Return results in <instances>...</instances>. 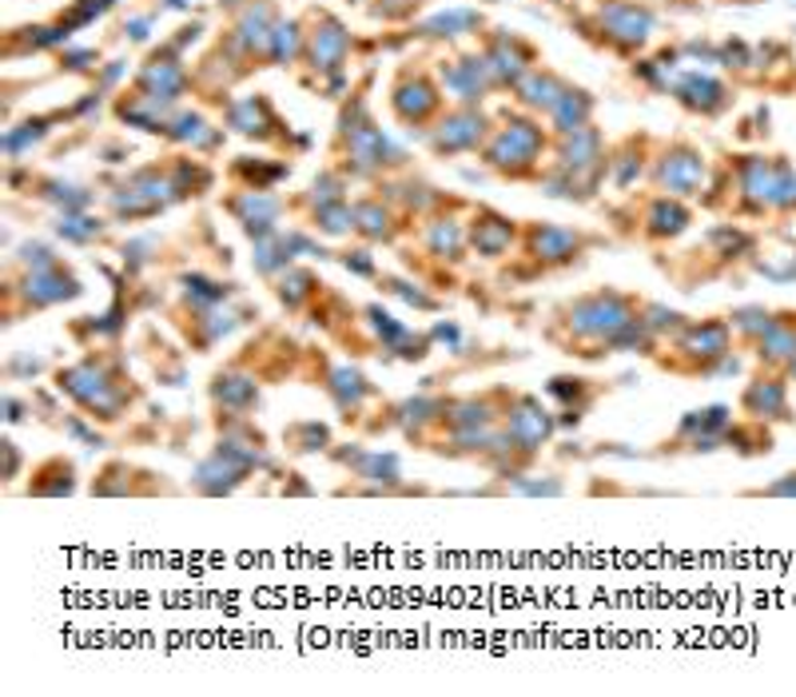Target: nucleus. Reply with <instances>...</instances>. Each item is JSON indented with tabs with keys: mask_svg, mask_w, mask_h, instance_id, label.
Wrapping results in <instances>:
<instances>
[{
	"mask_svg": "<svg viewBox=\"0 0 796 697\" xmlns=\"http://www.w3.org/2000/svg\"><path fill=\"white\" fill-rule=\"evenodd\" d=\"M637 315H641L637 295L617 288H593L558 303L550 327H546V339L566 347V355H577V359H605L617 331Z\"/></svg>",
	"mask_w": 796,
	"mask_h": 697,
	"instance_id": "nucleus-1",
	"label": "nucleus"
},
{
	"mask_svg": "<svg viewBox=\"0 0 796 697\" xmlns=\"http://www.w3.org/2000/svg\"><path fill=\"white\" fill-rule=\"evenodd\" d=\"M57 387L60 395L72 399V407L81 411L84 418L105 423V427L120 423L132 411V403H136V387L124 375V367L105 359V355H88V359L72 363V367H60Z\"/></svg>",
	"mask_w": 796,
	"mask_h": 697,
	"instance_id": "nucleus-2",
	"label": "nucleus"
},
{
	"mask_svg": "<svg viewBox=\"0 0 796 697\" xmlns=\"http://www.w3.org/2000/svg\"><path fill=\"white\" fill-rule=\"evenodd\" d=\"M673 359H658L665 371L682 375H717L721 363L733 355V327L728 319H689V323L670 339Z\"/></svg>",
	"mask_w": 796,
	"mask_h": 697,
	"instance_id": "nucleus-3",
	"label": "nucleus"
},
{
	"mask_svg": "<svg viewBox=\"0 0 796 697\" xmlns=\"http://www.w3.org/2000/svg\"><path fill=\"white\" fill-rule=\"evenodd\" d=\"M84 295V283L72 276L69 264H52V268H33L24 271L21 288H4V303H9V323H16V315L24 311H48L57 303H72Z\"/></svg>",
	"mask_w": 796,
	"mask_h": 697,
	"instance_id": "nucleus-4",
	"label": "nucleus"
},
{
	"mask_svg": "<svg viewBox=\"0 0 796 697\" xmlns=\"http://www.w3.org/2000/svg\"><path fill=\"white\" fill-rule=\"evenodd\" d=\"M788 375L781 367H757L745 391H740L737 407L752 423H793V403H788Z\"/></svg>",
	"mask_w": 796,
	"mask_h": 697,
	"instance_id": "nucleus-5",
	"label": "nucleus"
},
{
	"mask_svg": "<svg viewBox=\"0 0 796 697\" xmlns=\"http://www.w3.org/2000/svg\"><path fill=\"white\" fill-rule=\"evenodd\" d=\"M538 151H542V129H534L526 120H514L510 129H502L486 144V163H494L498 172L506 175H522L538 160Z\"/></svg>",
	"mask_w": 796,
	"mask_h": 697,
	"instance_id": "nucleus-6",
	"label": "nucleus"
},
{
	"mask_svg": "<svg viewBox=\"0 0 796 697\" xmlns=\"http://www.w3.org/2000/svg\"><path fill=\"white\" fill-rule=\"evenodd\" d=\"M733 423V407H725V403H709V407L701 411H689V415L677 423V435H673V442H665V447H673V451H689V454H709L721 447V435H725V427Z\"/></svg>",
	"mask_w": 796,
	"mask_h": 697,
	"instance_id": "nucleus-7",
	"label": "nucleus"
},
{
	"mask_svg": "<svg viewBox=\"0 0 796 697\" xmlns=\"http://www.w3.org/2000/svg\"><path fill=\"white\" fill-rule=\"evenodd\" d=\"M339 466L351 470V478H363L370 482V490H391L403 487V466H399V454L391 451H367V447H351V451H331Z\"/></svg>",
	"mask_w": 796,
	"mask_h": 697,
	"instance_id": "nucleus-8",
	"label": "nucleus"
},
{
	"mask_svg": "<svg viewBox=\"0 0 796 697\" xmlns=\"http://www.w3.org/2000/svg\"><path fill=\"white\" fill-rule=\"evenodd\" d=\"M208 395L216 415H252L259 407V379L240 371V367H223L211 375Z\"/></svg>",
	"mask_w": 796,
	"mask_h": 697,
	"instance_id": "nucleus-9",
	"label": "nucleus"
},
{
	"mask_svg": "<svg viewBox=\"0 0 796 697\" xmlns=\"http://www.w3.org/2000/svg\"><path fill=\"white\" fill-rule=\"evenodd\" d=\"M526 256H534L546 268H570L581 256V235L554 228V223H534L526 232Z\"/></svg>",
	"mask_w": 796,
	"mask_h": 697,
	"instance_id": "nucleus-10",
	"label": "nucleus"
},
{
	"mask_svg": "<svg viewBox=\"0 0 796 697\" xmlns=\"http://www.w3.org/2000/svg\"><path fill=\"white\" fill-rule=\"evenodd\" d=\"M749 351L752 359H757V367H781L785 371L788 363L796 359V311L781 307L773 315V323L764 327V335Z\"/></svg>",
	"mask_w": 796,
	"mask_h": 697,
	"instance_id": "nucleus-11",
	"label": "nucleus"
},
{
	"mask_svg": "<svg viewBox=\"0 0 796 697\" xmlns=\"http://www.w3.org/2000/svg\"><path fill=\"white\" fill-rule=\"evenodd\" d=\"M76 487H81L76 463L69 454H48V458H40L33 466L24 494H33V499H69V494H76Z\"/></svg>",
	"mask_w": 796,
	"mask_h": 697,
	"instance_id": "nucleus-12",
	"label": "nucleus"
},
{
	"mask_svg": "<svg viewBox=\"0 0 796 697\" xmlns=\"http://www.w3.org/2000/svg\"><path fill=\"white\" fill-rule=\"evenodd\" d=\"M705 180V160L693 148H673L658 168V184L670 196H693Z\"/></svg>",
	"mask_w": 796,
	"mask_h": 697,
	"instance_id": "nucleus-13",
	"label": "nucleus"
},
{
	"mask_svg": "<svg viewBox=\"0 0 796 697\" xmlns=\"http://www.w3.org/2000/svg\"><path fill=\"white\" fill-rule=\"evenodd\" d=\"M323 387H327V395H331V403H335L343 418H358L363 399L375 395L370 379L363 371H355V367H331V371L323 375Z\"/></svg>",
	"mask_w": 796,
	"mask_h": 697,
	"instance_id": "nucleus-14",
	"label": "nucleus"
},
{
	"mask_svg": "<svg viewBox=\"0 0 796 697\" xmlns=\"http://www.w3.org/2000/svg\"><path fill=\"white\" fill-rule=\"evenodd\" d=\"M466 240L482 259H502L514 244V223L506 216H498V211H478Z\"/></svg>",
	"mask_w": 796,
	"mask_h": 697,
	"instance_id": "nucleus-15",
	"label": "nucleus"
},
{
	"mask_svg": "<svg viewBox=\"0 0 796 697\" xmlns=\"http://www.w3.org/2000/svg\"><path fill=\"white\" fill-rule=\"evenodd\" d=\"M271 283H275V288H271V291H275V299L283 303V311H291V315L307 311V307H311V303L323 295V283H319V276H315L311 268H295V264H291V268L283 271L279 279H271Z\"/></svg>",
	"mask_w": 796,
	"mask_h": 697,
	"instance_id": "nucleus-16",
	"label": "nucleus"
},
{
	"mask_svg": "<svg viewBox=\"0 0 796 697\" xmlns=\"http://www.w3.org/2000/svg\"><path fill=\"white\" fill-rule=\"evenodd\" d=\"M601 24L622 45H646V36L653 33V12L637 9V4H610L601 12Z\"/></svg>",
	"mask_w": 796,
	"mask_h": 697,
	"instance_id": "nucleus-17",
	"label": "nucleus"
},
{
	"mask_svg": "<svg viewBox=\"0 0 796 697\" xmlns=\"http://www.w3.org/2000/svg\"><path fill=\"white\" fill-rule=\"evenodd\" d=\"M693 211L685 208L677 196H661L649 204V216H646V235L649 240H677V235L689 228Z\"/></svg>",
	"mask_w": 796,
	"mask_h": 697,
	"instance_id": "nucleus-18",
	"label": "nucleus"
},
{
	"mask_svg": "<svg viewBox=\"0 0 796 697\" xmlns=\"http://www.w3.org/2000/svg\"><path fill=\"white\" fill-rule=\"evenodd\" d=\"M346 45H351V40H346V28L339 21H331V16H323V28L307 33V52H311L315 69H323V72L343 64Z\"/></svg>",
	"mask_w": 796,
	"mask_h": 697,
	"instance_id": "nucleus-19",
	"label": "nucleus"
},
{
	"mask_svg": "<svg viewBox=\"0 0 796 697\" xmlns=\"http://www.w3.org/2000/svg\"><path fill=\"white\" fill-rule=\"evenodd\" d=\"M482 117L478 112H454L451 120H442V132L434 136V148L439 151H466V148H478V139H482Z\"/></svg>",
	"mask_w": 796,
	"mask_h": 697,
	"instance_id": "nucleus-20",
	"label": "nucleus"
},
{
	"mask_svg": "<svg viewBox=\"0 0 796 697\" xmlns=\"http://www.w3.org/2000/svg\"><path fill=\"white\" fill-rule=\"evenodd\" d=\"M721 447L745 454V458H752V454H769L773 451V430H769V423H752V418H745V423H728L725 435H721Z\"/></svg>",
	"mask_w": 796,
	"mask_h": 697,
	"instance_id": "nucleus-21",
	"label": "nucleus"
},
{
	"mask_svg": "<svg viewBox=\"0 0 796 697\" xmlns=\"http://www.w3.org/2000/svg\"><path fill=\"white\" fill-rule=\"evenodd\" d=\"M394 112H399V120H406V124H418V120H427L434 108H439V93L430 88L427 81H415V84H399L394 88Z\"/></svg>",
	"mask_w": 796,
	"mask_h": 697,
	"instance_id": "nucleus-22",
	"label": "nucleus"
},
{
	"mask_svg": "<svg viewBox=\"0 0 796 697\" xmlns=\"http://www.w3.org/2000/svg\"><path fill=\"white\" fill-rule=\"evenodd\" d=\"M283 447L291 454H319L331 447V427L319 423V418H299V423H291L283 430Z\"/></svg>",
	"mask_w": 796,
	"mask_h": 697,
	"instance_id": "nucleus-23",
	"label": "nucleus"
},
{
	"mask_svg": "<svg viewBox=\"0 0 796 697\" xmlns=\"http://www.w3.org/2000/svg\"><path fill=\"white\" fill-rule=\"evenodd\" d=\"M677 100H682L685 108H697V112H721L725 108V88L717 81H709V76H685L682 84H677Z\"/></svg>",
	"mask_w": 796,
	"mask_h": 697,
	"instance_id": "nucleus-24",
	"label": "nucleus"
},
{
	"mask_svg": "<svg viewBox=\"0 0 796 697\" xmlns=\"http://www.w3.org/2000/svg\"><path fill=\"white\" fill-rule=\"evenodd\" d=\"M514 88H518L522 105L546 108V112H550V108L558 105V96L566 93V84L558 81V76H550V72H538V69L526 72V76H522V81L514 84Z\"/></svg>",
	"mask_w": 796,
	"mask_h": 697,
	"instance_id": "nucleus-25",
	"label": "nucleus"
},
{
	"mask_svg": "<svg viewBox=\"0 0 796 697\" xmlns=\"http://www.w3.org/2000/svg\"><path fill=\"white\" fill-rule=\"evenodd\" d=\"M355 232L367 240V244H391L394 240V220L391 211L375 204V199H363L355 204Z\"/></svg>",
	"mask_w": 796,
	"mask_h": 697,
	"instance_id": "nucleus-26",
	"label": "nucleus"
},
{
	"mask_svg": "<svg viewBox=\"0 0 796 697\" xmlns=\"http://www.w3.org/2000/svg\"><path fill=\"white\" fill-rule=\"evenodd\" d=\"M466 232H462V223H454V220H439V223H430L427 228V247H430V256H439V259H451V264H462V256H466Z\"/></svg>",
	"mask_w": 796,
	"mask_h": 697,
	"instance_id": "nucleus-27",
	"label": "nucleus"
},
{
	"mask_svg": "<svg viewBox=\"0 0 796 697\" xmlns=\"http://www.w3.org/2000/svg\"><path fill=\"white\" fill-rule=\"evenodd\" d=\"M776 307H764V303H745L737 311H728V327H733V335H740L745 347H752L757 339L764 335V327L773 323Z\"/></svg>",
	"mask_w": 796,
	"mask_h": 697,
	"instance_id": "nucleus-28",
	"label": "nucleus"
},
{
	"mask_svg": "<svg viewBox=\"0 0 796 697\" xmlns=\"http://www.w3.org/2000/svg\"><path fill=\"white\" fill-rule=\"evenodd\" d=\"M589 112H593V100H589L581 88H566V93L558 96V105L550 108V117L562 132H574V129H586L589 124Z\"/></svg>",
	"mask_w": 796,
	"mask_h": 697,
	"instance_id": "nucleus-29",
	"label": "nucleus"
},
{
	"mask_svg": "<svg viewBox=\"0 0 796 697\" xmlns=\"http://www.w3.org/2000/svg\"><path fill=\"white\" fill-rule=\"evenodd\" d=\"M641 319H646V327L658 339H673L685 323H689V315L673 311V307H665V303H653V299H641Z\"/></svg>",
	"mask_w": 796,
	"mask_h": 697,
	"instance_id": "nucleus-30",
	"label": "nucleus"
},
{
	"mask_svg": "<svg viewBox=\"0 0 796 697\" xmlns=\"http://www.w3.org/2000/svg\"><path fill=\"white\" fill-rule=\"evenodd\" d=\"M379 288L394 299L411 303L415 311H439V299H430L427 291L418 288V283H406V279H391V276H379Z\"/></svg>",
	"mask_w": 796,
	"mask_h": 697,
	"instance_id": "nucleus-31",
	"label": "nucleus"
},
{
	"mask_svg": "<svg viewBox=\"0 0 796 697\" xmlns=\"http://www.w3.org/2000/svg\"><path fill=\"white\" fill-rule=\"evenodd\" d=\"M749 499H796V470H785V475L773 478L769 487L749 490Z\"/></svg>",
	"mask_w": 796,
	"mask_h": 697,
	"instance_id": "nucleus-32",
	"label": "nucleus"
},
{
	"mask_svg": "<svg viewBox=\"0 0 796 697\" xmlns=\"http://www.w3.org/2000/svg\"><path fill=\"white\" fill-rule=\"evenodd\" d=\"M57 232L64 235V240H72V244H88V240L100 235V228H96V220H60Z\"/></svg>",
	"mask_w": 796,
	"mask_h": 697,
	"instance_id": "nucleus-33",
	"label": "nucleus"
},
{
	"mask_svg": "<svg viewBox=\"0 0 796 697\" xmlns=\"http://www.w3.org/2000/svg\"><path fill=\"white\" fill-rule=\"evenodd\" d=\"M343 268H351L355 276L375 279V259H370L367 252H346V256H343Z\"/></svg>",
	"mask_w": 796,
	"mask_h": 697,
	"instance_id": "nucleus-34",
	"label": "nucleus"
},
{
	"mask_svg": "<svg viewBox=\"0 0 796 697\" xmlns=\"http://www.w3.org/2000/svg\"><path fill=\"white\" fill-rule=\"evenodd\" d=\"M0 451L9 458V466H4V482H16V475H21V451H16V442L0 439Z\"/></svg>",
	"mask_w": 796,
	"mask_h": 697,
	"instance_id": "nucleus-35",
	"label": "nucleus"
},
{
	"mask_svg": "<svg viewBox=\"0 0 796 697\" xmlns=\"http://www.w3.org/2000/svg\"><path fill=\"white\" fill-rule=\"evenodd\" d=\"M4 423H9V427L24 423V403L16 395H4Z\"/></svg>",
	"mask_w": 796,
	"mask_h": 697,
	"instance_id": "nucleus-36",
	"label": "nucleus"
},
{
	"mask_svg": "<svg viewBox=\"0 0 796 697\" xmlns=\"http://www.w3.org/2000/svg\"><path fill=\"white\" fill-rule=\"evenodd\" d=\"M785 375H788V383H796V359H793V363H788V367H785Z\"/></svg>",
	"mask_w": 796,
	"mask_h": 697,
	"instance_id": "nucleus-37",
	"label": "nucleus"
},
{
	"mask_svg": "<svg viewBox=\"0 0 796 697\" xmlns=\"http://www.w3.org/2000/svg\"><path fill=\"white\" fill-rule=\"evenodd\" d=\"M740 4H752V0H740Z\"/></svg>",
	"mask_w": 796,
	"mask_h": 697,
	"instance_id": "nucleus-38",
	"label": "nucleus"
}]
</instances>
